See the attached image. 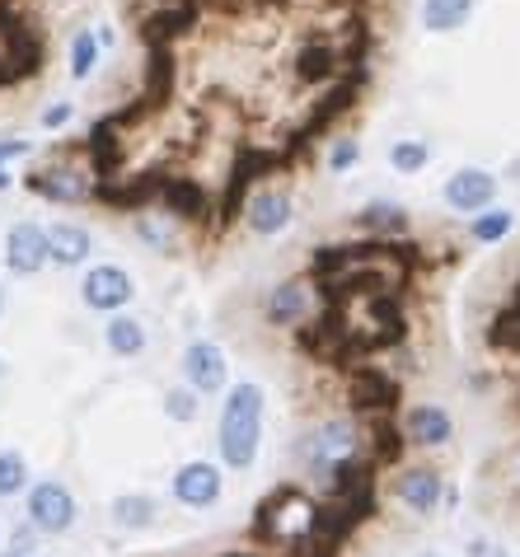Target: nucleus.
I'll return each instance as SVG.
<instances>
[{
  "mask_svg": "<svg viewBox=\"0 0 520 557\" xmlns=\"http://www.w3.org/2000/svg\"><path fill=\"white\" fill-rule=\"evenodd\" d=\"M52 262L48 253V230H42L38 221H20V225H10V235H5V268L14 276H34L42 272Z\"/></svg>",
  "mask_w": 520,
  "mask_h": 557,
  "instance_id": "nucleus-9",
  "label": "nucleus"
},
{
  "mask_svg": "<svg viewBox=\"0 0 520 557\" xmlns=\"http://www.w3.org/2000/svg\"><path fill=\"white\" fill-rule=\"evenodd\" d=\"M0 309H5V290H0Z\"/></svg>",
  "mask_w": 520,
  "mask_h": 557,
  "instance_id": "nucleus-34",
  "label": "nucleus"
},
{
  "mask_svg": "<svg viewBox=\"0 0 520 557\" xmlns=\"http://www.w3.org/2000/svg\"><path fill=\"white\" fill-rule=\"evenodd\" d=\"M357 445H361V436H357V422L351 417H329L324 426L314 431V436H305V445H300V459L310 463L314 473H333L343 459H351L357 455Z\"/></svg>",
  "mask_w": 520,
  "mask_h": 557,
  "instance_id": "nucleus-4",
  "label": "nucleus"
},
{
  "mask_svg": "<svg viewBox=\"0 0 520 557\" xmlns=\"http://www.w3.org/2000/svg\"><path fill=\"white\" fill-rule=\"evenodd\" d=\"M95 66H99V34H75L71 38V75L75 81H89L95 75Z\"/></svg>",
  "mask_w": 520,
  "mask_h": 557,
  "instance_id": "nucleus-24",
  "label": "nucleus"
},
{
  "mask_svg": "<svg viewBox=\"0 0 520 557\" xmlns=\"http://www.w3.org/2000/svg\"><path fill=\"white\" fill-rule=\"evenodd\" d=\"M103 343L113 356H141L146 351V323L132 314H113L109 329H103Z\"/></svg>",
  "mask_w": 520,
  "mask_h": 557,
  "instance_id": "nucleus-21",
  "label": "nucleus"
},
{
  "mask_svg": "<svg viewBox=\"0 0 520 557\" xmlns=\"http://www.w3.org/2000/svg\"><path fill=\"white\" fill-rule=\"evenodd\" d=\"M290 215H296V202H290L286 188H258L249 202H244V225L253 230V235H282L290 225Z\"/></svg>",
  "mask_w": 520,
  "mask_h": 557,
  "instance_id": "nucleus-12",
  "label": "nucleus"
},
{
  "mask_svg": "<svg viewBox=\"0 0 520 557\" xmlns=\"http://www.w3.org/2000/svg\"><path fill=\"white\" fill-rule=\"evenodd\" d=\"M174 502L178 506H188V510H207V506H216L221 502V492H225V478L221 469L211 459H193V463H183V469L174 473Z\"/></svg>",
  "mask_w": 520,
  "mask_h": 557,
  "instance_id": "nucleus-8",
  "label": "nucleus"
},
{
  "mask_svg": "<svg viewBox=\"0 0 520 557\" xmlns=\"http://www.w3.org/2000/svg\"><path fill=\"white\" fill-rule=\"evenodd\" d=\"M357 160H361V146L351 141V136H343V141H333V150H329V169H333V174H347V169L357 164Z\"/></svg>",
  "mask_w": 520,
  "mask_h": 557,
  "instance_id": "nucleus-29",
  "label": "nucleus"
},
{
  "mask_svg": "<svg viewBox=\"0 0 520 557\" xmlns=\"http://www.w3.org/2000/svg\"><path fill=\"white\" fill-rule=\"evenodd\" d=\"M132 296H136V282H132L127 268H117V262H99V268H89L85 282H81V300L109 319L122 314V309L132 305Z\"/></svg>",
  "mask_w": 520,
  "mask_h": 557,
  "instance_id": "nucleus-7",
  "label": "nucleus"
},
{
  "mask_svg": "<svg viewBox=\"0 0 520 557\" xmlns=\"http://www.w3.org/2000/svg\"><path fill=\"white\" fill-rule=\"evenodd\" d=\"M0 539H5V534H0Z\"/></svg>",
  "mask_w": 520,
  "mask_h": 557,
  "instance_id": "nucleus-37",
  "label": "nucleus"
},
{
  "mask_svg": "<svg viewBox=\"0 0 520 557\" xmlns=\"http://www.w3.org/2000/svg\"><path fill=\"white\" fill-rule=\"evenodd\" d=\"M197 412H202V394H193L188 384L164 394V417H170V422H197Z\"/></svg>",
  "mask_w": 520,
  "mask_h": 557,
  "instance_id": "nucleus-26",
  "label": "nucleus"
},
{
  "mask_svg": "<svg viewBox=\"0 0 520 557\" xmlns=\"http://www.w3.org/2000/svg\"><path fill=\"white\" fill-rule=\"evenodd\" d=\"M183 380L193 394H221L231 384V361L216 343H193L183 351Z\"/></svg>",
  "mask_w": 520,
  "mask_h": 557,
  "instance_id": "nucleus-10",
  "label": "nucleus"
},
{
  "mask_svg": "<svg viewBox=\"0 0 520 557\" xmlns=\"http://www.w3.org/2000/svg\"><path fill=\"white\" fill-rule=\"evenodd\" d=\"M75 516H81V506H75V497H71L66 483H57V478H42V483L28 487V497H24V520L34 524L42 539L71 534Z\"/></svg>",
  "mask_w": 520,
  "mask_h": 557,
  "instance_id": "nucleus-3",
  "label": "nucleus"
},
{
  "mask_svg": "<svg viewBox=\"0 0 520 557\" xmlns=\"http://www.w3.org/2000/svg\"><path fill=\"white\" fill-rule=\"evenodd\" d=\"M347 404L361 417H389L399 408V380L385 375L380 366H351L347 375Z\"/></svg>",
  "mask_w": 520,
  "mask_h": 557,
  "instance_id": "nucleus-5",
  "label": "nucleus"
},
{
  "mask_svg": "<svg viewBox=\"0 0 520 557\" xmlns=\"http://www.w3.org/2000/svg\"><path fill=\"white\" fill-rule=\"evenodd\" d=\"M473 14V0H422V28L426 34H455Z\"/></svg>",
  "mask_w": 520,
  "mask_h": 557,
  "instance_id": "nucleus-19",
  "label": "nucleus"
},
{
  "mask_svg": "<svg viewBox=\"0 0 520 557\" xmlns=\"http://www.w3.org/2000/svg\"><path fill=\"white\" fill-rule=\"evenodd\" d=\"M399 426H404V436H408L412 445H422V450H441V445H450V441H455L450 412H446V408H436V404L408 408Z\"/></svg>",
  "mask_w": 520,
  "mask_h": 557,
  "instance_id": "nucleus-13",
  "label": "nucleus"
},
{
  "mask_svg": "<svg viewBox=\"0 0 520 557\" xmlns=\"http://www.w3.org/2000/svg\"><path fill=\"white\" fill-rule=\"evenodd\" d=\"M338 75V52L329 42H310V48L296 52V81L314 85V81H333Z\"/></svg>",
  "mask_w": 520,
  "mask_h": 557,
  "instance_id": "nucleus-22",
  "label": "nucleus"
},
{
  "mask_svg": "<svg viewBox=\"0 0 520 557\" xmlns=\"http://www.w3.org/2000/svg\"><path fill=\"white\" fill-rule=\"evenodd\" d=\"M71 113H75V108H71V103H52V108H48V113H42V127H48V132H57V127H66V122H71Z\"/></svg>",
  "mask_w": 520,
  "mask_h": 557,
  "instance_id": "nucleus-31",
  "label": "nucleus"
},
{
  "mask_svg": "<svg viewBox=\"0 0 520 557\" xmlns=\"http://www.w3.org/2000/svg\"><path fill=\"white\" fill-rule=\"evenodd\" d=\"M0 557H14V553H0Z\"/></svg>",
  "mask_w": 520,
  "mask_h": 557,
  "instance_id": "nucleus-36",
  "label": "nucleus"
},
{
  "mask_svg": "<svg viewBox=\"0 0 520 557\" xmlns=\"http://www.w3.org/2000/svg\"><path fill=\"white\" fill-rule=\"evenodd\" d=\"M28 487V459L20 450H0V497H20Z\"/></svg>",
  "mask_w": 520,
  "mask_h": 557,
  "instance_id": "nucleus-25",
  "label": "nucleus"
},
{
  "mask_svg": "<svg viewBox=\"0 0 520 557\" xmlns=\"http://www.w3.org/2000/svg\"><path fill=\"white\" fill-rule=\"evenodd\" d=\"M48 253H52L57 268H81V262L95 253V239H89L85 225L57 221V225H48Z\"/></svg>",
  "mask_w": 520,
  "mask_h": 557,
  "instance_id": "nucleus-17",
  "label": "nucleus"
},
{
  "mask_svg": "<svg viewBox=\"0 0 520 557\" xmlns=\"http://www.w3.org/2000/svg\"><path fill=\"white\" fill-rule=\"evenodd\" d=\"M174 221V215H170ZM170 221H164V215H136V230H141V239L146 244H156V249L164 253V249H174V230H170Z\"/></svg>",
  "mask_w": 520,
  "mask_h": 557,
  "instance_id": "nucleus-28",
  "label": "nucleus"
},
{
  "mask_svg": "<svg viewBox=\"0 0 520 557\" xmlns=\"http://www.w3.org/2000/svg\"><path fill=\"white\" fill-rule=\"evenodd\" d=\"M113 524H122V530H150L160 516L156 497H146V492H127V497H113Z\"/></svg>",
  "mask_w": 520,
  "mask_h": 557,
  "instance_id": "nucleus-20",
  "label": "nucleus"
},
{
  "mask_svg": "<svg viewBox=\"0 0 520 557\" xmlns=\"http://www.w3.org/2000/svg\"><path fill=\"white\" fill-rule=\"evenodd\" d=\"M99 188V178L89 169H75V164H42L28 174V193L48 197V202H61V207H75V202H89Z\"/></svg>",
  "mask_w": 520,
  "mask_h": 557,
  "instance_id": "nucleus-6",
  "label": "nucleus"
},
{
  "mask_svg": "<svg viewBox=\"0 0 520 557\" xmlns=\"http://www.w3.org/2000/svg\"><path fill=\"white\" fill-rule=\"evenodd\" d=\"M469 557H507V553H502L497 544H487V539H473V544H469Z\"/></svg>",
  "mask_w": 520,
  "mask_h": 557,
  "instance_id": "nucleus-32",
  "label": "nucleus"
},
{
  "mask_svg": "<svg viewBox=\"0 0 520 557\" xmlns=\"http://www.w3.org/2000/svg\"><path fill=\"white\" fill-rule=\"evenodd\" d=\"M10 188V174H5V164H0V193H5Z\"/></svg>",
  "mask_w": 520,
  "mask_h": 557,
  "instance_id": "nucleus-33",
  "label": "nucleus"
},
{
  "mask_svg": "<svg viewBox=\"0 0 520 557\" xmlns=\"http://www.w3.org/2000/svg\"><path fill=\"white\" fill-rule=\"evenodd\" d=\"M394 492H399V502L412 510V516H432V510L441 506V492H446V483H441L436 469L418 463V469H404V473H399Z\"/></svg>",
  "mask_w": 520,
  "mask_h": 557,
  "instance_id": "nucleus-14",
  "label": "nucleus"
},
{
  "mask_svg": "<svg viewBox=\"0 0 520 557\" xmlns=\"http://www.w3.org/2000/svg\"><path fill=\"white\" fill-rule=\"evenodd\" d=\"M441 197H446V207H450V211L479 215V211L493 207L497 178L487 174V169H455V174L446 178V188H441Z\"/></svg>",
  "mask_w": 520,
  "mask_h": 557,
  "instance_id": "nucleus-11",
  "label": "nucleus"
},
{
  "mask_svg": "<svg viewBox=\"0 0 520 557\" xmlns=\"http://www.w3.org/2000/svg\"><path fill=\"white\" fill-rule=\"evenodd\" d=\"M426 160H432L426 141H394L389 146V164L399 169V174H418V169H426Z\"/></svg>",
  "mask_w": 520,
  "mask_h": 557,
  "instance_id": "nucleus-27",
  "label": "nucleus"
},
{
  "mask_svg": "<svg viewBox=\"0 0 520 557\" xmlns=\"http://www.w3.org/2000/svg\"><path fill=\"white\" fill-rule=\"evenodd\" d=\"M38 539H42V534H38V530H34V524H28V520H24V524H20V530H14V534H10V553H14V557H28V553H34V548H38Z\"/></svg>",
  "mask_w": 520,
  "mask_h": 557,
  "instance_id": "nucleus-30",
  "label": "nucleus"
},
{
  "mask_svg": "<svg viewBox=\"0 0 520 557\" xmlns=\"http://www.w3.org/2000/svg\"><path fill=\"white\" fill-rule=\"evenodd\" d=\"M418 557H441V553H418Z\"/></svg>",
  "mask_w": 520,
  "mask_h": 557,
  "instance_id": "nucleus-35",
  "label": "nucleus"
},
{
  "mask_svg": "<svg viewBox=\"0 0 520 557\" xmlns=\"http://www.w3.org/2000/svg\"><path fill=\"white\" fill-rule=\"evenodd\" d=\"M310 282H282L277 290L268 296V323L277 329H296V323L310 319Z\"/></svg>",
  "mask_w": 520,
  "mask_h": 557,
  "instance_id": "nucleus-18",
  "label": "nucleus"
},
{
  "mask_svg": "<svg viewBox=\"0 0 520 557\" xmlns=\"http://www.w3.org/2000/svg\"><path fill=\"white\" fill-rule=\"evenodd\" d=\"M160 202L164 211L174 215V221H207L211 211V197L197 178H164L160 183Z\"/></svg>",
  "mask_w": 520,
  "mask_h": 557,
  "instance_id": "nucleus-15",
  "label": "nucleus"
},
{
  "mask_svg": "<svg viewBox=\"0 0 520 557\" xmlns=\"http://www.w3.org/2000/svg\"><path fill=\"white\" fill-rule=\"evenodd\" d=\"M357 225H361L371 239H380V244H399L408 230H412V215H408L399 202H366V207L357 211Z\"/></svg>",
  "mask_w": 520,
  "mask_h": 557,
  "instance_id": "nucleus-16",
  "label": "nucleus"
},
{
  "mask_svg": "<svg viewBox=\"0 0 520 557\" xmlns=\"http://www.w3.org/2000/svg\"><path fill=\"white\" fill-rule=\"evenodd\" d=\"M511 225H516V211H507V207H487V211H479L469 221V235L479 239V244H502L511 235Z\"/></svg>",
  "mask_w": 520,
  "mask_h": 557,
  "instance_id": "nucleus-23",
  "label": "nucleus"
},
{
  "mask_svg": "<svg viewBox=\"0 0 520 557\" xmlns=\"http://www.w3.org/2000/svg\"><path fill=\"white\" fill-rule=\"evenodd\" d=\"M314 502L305 497L300 487H277L272 497L253 510V539L263 544H277V548H296L310 539V524H314Z\"/></svg>",
  "mask_w": 520,
  "mask_h": 557,
  "instance_id": "nucleus-2",
  "label": "nucleus"
},
{
  "mask_svg": "<svg viewBox=\"0 0 520 557\" xmlns=\"http://www.w3.org/2000/svg\"><path fill=\"white\" fill-rule=\"evenodd\" d=\"M216 445H221V463L225 469H249L263 445V389L253 380L235 384L225 394L221 422H216Z\"/></svg>",
  "mask_w": 520,
  "mask_h": 557,
  "instance_id": "nucleus-1",
  "label": "nucleus"
}]
</instances>
